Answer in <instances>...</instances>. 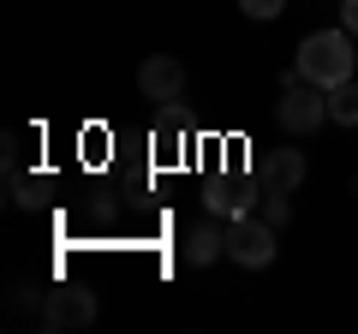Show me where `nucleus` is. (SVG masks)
<instances>
[{"label": "nucleus", "instance_id": "nucleus-5", "mask_svg": "<svg viewBox=\"0 0 358 334\" xmlns=\"http://www.w3.org/2000/svg\"><path fill=\"white\" fill-rule=\"evenodd\" d=\"M138 96L155 102V108H173L185 96V66H179V54H150L138 66Z\"/></svg>", "mask_w": 358, "mask_h": 334}, {"label": "nucleus", "instance_id": "nucleus-1", "mask_svg": "<svg viewBox=\"0 0 358 334\" xmlns=\"http://www.w3.org/2000/svg\"><path fill=\"white\" fill-rule=\"evenodd\" d=\"M352 30H310L305 42H299L293 66L305 72V84H317V90H334V84H346V78H358V54H352Z\"/></svg>", "mask_w": 358, "mask_h": 334}, {"label": "nucleus", "instance_id": "nucleus-11", "mask_svg": "<svg viewBox=\"0 0 358 334\" xmlns=\"http://www.w3.org/2000/svg\"><path fill=\"white\" fill-rule=\"evenodd\" d=\"M239 13L257 18V24H275V18L287 13V0H239Z\"/></svg>", "mask_w": 358, "mask_h": 334}, {"label": "nucleus", "instance_id": "nucleus-10", "mask_svg": "<svg viewBox=\"0 0 358 334\" xmlns=\"http://www.w3.org/2000/svg\"><path fill=\"white\" fill-rule=\"evenodd\" d=\"M257 215H263L268 227H287V221H293V191H268V185H263V203H257Z\"/></svg>", "mask_w": 358, "mask_h": 334}, {"label": "nucleus", "instance_id": "nucleus-7", "mask_svg": "<svg viewBox=\"0 0 358 334\" xmlns=\"http://www.w3.org/2000/svg\"><path fill=\"white\" fill-rule=\"evenodd\" d=\"M179 257L192 263V269H215V263L227 257V227H221V215L197 221V227L185 233V245H179Z\"/></svg>", "mask_w": 358, "mask_h": 334}, {"label": "nucleus", "instance_id": "nucleus-6", "mask_svg": "<svg viewBox=\"0 0 358 334\" xmlns=\"http://www.w3.org/2000/svg\"><path fill=\"white\" fill-rule=\"evenodd\" d=\"M305 173H310L305 150H263V155H257V180H263L268 191H299Z\"/></svg>", "mask_w": 358, "mask_h": 334}, {"label": "nucleus", "instance_id": "nucleus-3", "mask_svg": "<svg viewBox=\"0 0 358 334\" xmlns=\"http://www.w3.org/2000/svg\"><path fill=\"white\" fill-rule=\"evenodd\" d=\"M322 119H329V90H317V84H293L275 102V126L287 138H310V131H322Z\"/></svg>", "mask_w": 358, "mask_h": 334}, {"label": "nucleus", "instance_id": "nucleus-8", "mask_svg": "<svg viewBox=\"0 0 358 334\" xmlns=\"http://www.w3.org/2000/svg\"><path fill=\"white\" fill-rule=\"evenodd\" d=\"M257 203H263V191H251V185H215V191H209L203 197V209H209V215H251V209Z\"/></svg>", "mask_w": 358, "mask_h": 334}, {"label": "nucleus", "instance_id": "nucleus-2", "mask_svg": "<svg viewBox=\"0 0 358 334\" xmlns=\"http://www.w3.org/2000/svg\"><path fill=\"white\" fill-rule=\"evenodd\" d=\"M281 227H268L263 215H233L227 221V263H239V269H268V263L281 257V239H275Z\"/></svg>", "mask_w": 358, "mask_h": 334}, {"label": "nucleus", "instance_id": "nucleus-9", "mask_svg": "<svg viewBox=\"0 0 358 334\" xmlns=\"http://www.w3.org/2000/svg\"><path fill=\"white\" fill-rule=\"evenodd\" d=\"M329 126H358V78H346V84H334L329 90Z\"/></svg>", "mask_w": 358, "mask_h": 334}, {"label": "nucleus", "instance_id": "nucleus-12", "mask_svg": "<svg viewBox=\"0 0 358 334\" xmlns=\"http://www.w3.org/2000/svg\"><path fill=\"white\" fill-rule=\"evenodd\" d=\"M341 24L352 30V36H358V0H341Z\"/></svg>", "mask_w": 358, "mask_h": 334}, {"label": "nucleus", "instance_id": "nucleus-4", "mask_svg": "<svg viewBox=\"0 0 358 334\" xmlns=\"http://www.w3.org/2000/svg\"><path fill=\"white\" fill-rule=\"evenodd\" d=\"M96 293L90 286H54L48 298H42V328L48 334H66V328H90L96 322Z\"/></svg>", "mask_w": 358, "mask_h": 334}]
</instances>
